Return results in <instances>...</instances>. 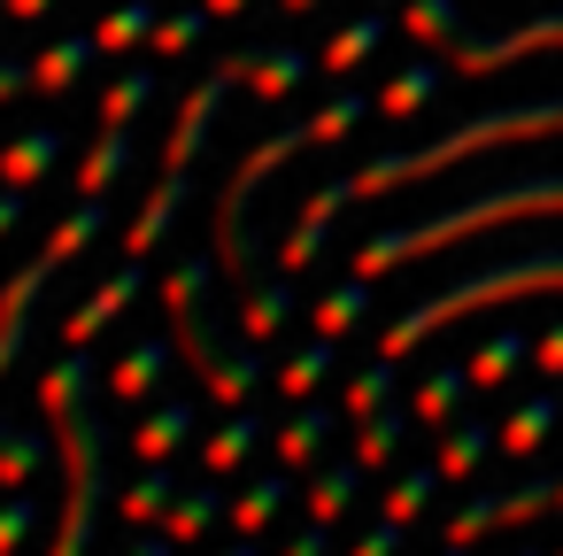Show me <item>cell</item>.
I'll use <instances>...</instances> for the list:
<instances>
[{
    "instance_id": "cell-43",
    "label": "cell",
    "mask_w": 563,
    "mask_h": 556,
    "mask_svg": "<svg viewBox=\"0 0 563 556\" xmlns=\"http://www.w3.org/2000/svg\"><path fill=\"white\" fill-rule=\"evenodd\" d=\"M32 525H40V502L24 487H9V494H0V556H16L32 541Z\"/></svg>"
},
{
    "instance_id": "cell-46",
    "label": "cell",
    "mask_w": 563,
    "mask_h": 556,
    "mask_svg": "<svg viewBox=\"0 0 563 556\" xmlns=\"http://www.w3.org/2000/svg\"><path fill=\"white\" fill-rule=\"evenodd\" d=\"M401 533H409V525H394V517H378V525H371V533H363V541H355L347 556H401Z\"/></svg>"
},
{
    "instance_id": "cell-41",
    "label": "cell",
    "mask_w": 563,
    "mask_h": 556,
    "mask_svg": "<svg viewBox=\"0 0 563 556\" xmlns=\"http://www.w3.org/2000/svg\"><path fill=\"white\" fill-rule=\"evenodd\" d=\"M317 255H324V225L294 217V225H286V240H278V271H286V279H301V271H317Z\"/></svg>"
},
{
    "instance_id": "cell-48",
    "label": "cell",
    "mask_w": 563,
    "mask_h": 556,
    "mask_svg": "<svg viewBox=\"0 0 563 556\" xmlns=\"http://www.w3.org/2000/svg\"><path fill=\"white\" fill-rule=\"evenodd\" d=\"M16 94H32V63L24 55H0V101H16Z\"/></svg>"
},
{
    "instance_id": "cell-37",
    "label": "cell",
    "mask_w": 563,
    "mask_h": 556,
    "mask_svg": "<svg viewBox=\"0 0 563 556\" xmlns=\"http://www.w3.org/2000/svg\"><path fill=\"white\" fill-rule=\"evenodd\" d=\"M440 78H448V63H409V70L378 94V109H386V117H417V109L440 94Z\"/></svg>"
},
{
    "instance_id": "cell-28",
    "label": "cell",
    "mask_w": 563,
    "mask_h": 556,
    "mask_svg": "<svg viewBox=\"0 0 563 556\" xmlns=\"http://www.w3.org/2000/svg\"><path fill=\"white\" fill-rule=\"evenodd\" d=\"M255 440H263V425L247 417V410H224V425L201 440V464H209V479H224V471H240L247 456H255Z\"/></svg>"
},
{
    "instance_id": "cell-59",
    "label": "cell",
    "mask_w": 563,
    "mask_h": 556,
    "mask_svg": "<svg viewBox=\"0 0 563 556\" xmlns=\"http://www.w3.org/2000/svg\"><path fill=\"white\" fill-rule=\"evenodd\" d=\"M555 510H563V487H555Z\"/></svg>"
},
{
    "instance_id": "cell-58",
    "label": "cell",
    "mask_w": 563,
    "mask_h": 556,
    "mask_svg": "<svg viewBox=\"0 0 563 556\" xmlns=\"http://www.w3.org/2000/svg\"><path fill=\"white\" fill-rule=\"evenodd\" d=\"M440 556H463V548H455V541H448V548H440Z\"/></svg>"
},
{
    "instance_id": "cell-4",
    "label": "cell",
    "mask_w": 563,
    "mask_h": 556,
    "mask_svg": "<svg viewBox=\"0 0 563 556\" xmlns=\"http://www.w3.org/2000/svg\"><path fill=\"white\" fill-rule=\"evenodd\" d=\"M532 294H563V248H532V255H509V263H494V271H471V279H455L448 294H432L424 309H409V317H394L386 325V340H378V356H409L417 340H432L440 325H455V317H471V309H501V302H532Z\"/></svg>"
},
{
    "instance_id": "cell-36",
    "label": "cell",
    "mask_w": 563,
    "mask_h": 556,
    "mask_svg": "<svg viewBox=\"0 0 563 556\" xmlns=\"http://www.w3.org/2000/svg\"><path fill=\"white\" fill-rule=\"evenodd\" d=\"M147 101H155V70L132 63L124 78H109V94H101V124H124V132H132V117H140Z\"/></svg>"
},
{
    "instance_id": "cell-56",
    "label": "cell",
    "mask_w": 563,
    "mask_h": 556,
    "mask_svg": "<svg viewBox=\"0 0 563 556\" xmlns=\"http://www.w3.org/2000/svg\"><path fill=\"white\" fill-rule=\"evenodd\" d=\"M509 556H548V548H509Z\"/></svg>"
},
{
    "instance_id": "cell-52",
    "label": "cell",
    "mask_w": 563,
    "mask_h": 556,
    "mask_svg": "<svg viewBox=\"0 0 563 556\" xmlns=\"http://www.w3.org/2000/svg\"><path fill=\"white\" fill-rule=\"evenodd\" d=\"M16 225H24V194H16V186H9V194H0V240H9V232H16Z\"/></svg>"
},
{
    "instance_id": "cell-13",
    "label": "cell",
    "mask_w": 563,
    "mask_h": 556,
    "mask_svg": "<svg viewBox=\"0 0 563 556\" xmlns=\"http://www.w3.org/2000/svg\"><path fill=\"white\" fill-rule=\"evenodd\" d=\"M501 448V425H486V417H455V425H440V479H478V464Z\"/></svg>"
},
{
    "instance_id": "cell-1",
    "label": "cell",
    "mask_w": 563,
    "mask_h": 556,
    "mask_svg": "<svg viewBox=\"0 0 563 556\" xmlns=\"http://www.w3.org/2000/svg\"><path fill=\"white\" fill-rule=\"evenodd\" d=\"M40 410H47L55 456H63V510H55L47 556H86L93 525H101V494H109V433H101V410H93V363H86V348H70V356L47 363Z\"/></svg>"
},
{
    "instance_id": "cell-20",
    "label": "cell",
    "mask_w": 563,
    "mask_h": 556,
    "mask_svg": "<svg viewBox=\"0 0 563 556\" xmlns=\"http://www.w3.org/2000/svg\"><path fill=\"white\" fill-rule=\"evenodd\" d=\"M201 386H209V402H224V410H247V402H255V386H263V356H255V340H232Z\"/></svg>"
},
{
    "instance_id": "cell-7",
    "label": "cell",
    "mask_w": 563,
    "mask_h": 556,
    "mask_svg": "<svg viewBox=\"0 0 563 556\" xmlns=\"http://www.w3.org/2000/svg\"><path fill=\"white\" fill-rule=\"evenodd\" d=\"M525 55H563V9H555V17H532V24H517V32H494V40L463 32V40L448 47V70H463V78H486V70H509V63H525Z\"/></svg>"
},
{
    "instance_id": "cell-55",
    "label": "cell",
    "mask_w": 563,
    "mask_h": 556,
    "mask_svg": "<svg viewBox=\"0 0 563 556\" xmlns=\"http://www.w3.org/2000/svg\"><path fill=\"white\" fill-rule=\"evenodd\" d=\"M9 433H16V425H9V417H0V448H9Z\"/></svg>"
},
{
    "instance_id": "cell-45",
    "label": "cell",
    "mask_w": 563,
    "mask_h": 556,
    "mask_svg": "<svg viewBox=\"0 0 563 556\" xmlns=\"http://www.w3.org/2000/svg\"><path fill=\"white\" fill-rule=\"evenodd\" d=\"M347 201H355V178H324V186H317V194L301 201V217H309V225H332V217H340Z\"/></svg>"
},
{
    "instance_id": "cell-24",
    "label": "cell",
    "mask_w": 563,
    "mask_h": 556,
    "mask_svg": "<svg viewBox=\"0 0 563 556\" xmlns=\"http://www.w3.org/2000/svg\"><path fill=\"white\" fill-rule=\"evenodd\" d=\"M101 47H93V32H70V40H55L47 55H32V86L40 94H70L78 78H86V63H93Z\"/></svg>"
},
{
    "instance_id": "cell-32",
    "label": "cell",
    "mask_w": 563,
    "mask_h": 556,
    "mask_svg": "<svg viewBox=\"0 0 563 556\" xmlns=\"http://www.w3.org/2000/svg\"><path fill=\"white\" fill-rule=\"evenodd\" d=\"M432 494H440V464H417V471H394V487L378 494V517H394V525H417V517L432 510Z\"/></svg>"
},
{
    "instance_id": "cell-6",
    "label": "cell",
    "mask_w": 563,
    "mask_h": 556,
    "mask_svg": "<svg viewBox=\"0 0 563 556\" xmlns=\"http://www.w3.org/2000/svg\"><path fill=\"white\" fill-rule=\"evenodd\" d=\"M163 309H170V340H178V371H217L224 340H217V317H209V263L186 255L163 271Z\"/></svg>"
},
{
    "instance_id": "cell-3",
    "label": "cell",
    "mask_w": 563,
    "mask_h": 556,
    "mask_svg": "<svg viewBox=\"0 0 563 556\" xmlns=\"http://www.w3.org/2000/svg\"><path fill=\"white\" fill-rule=\"evenodd\" d=\"M548 132H563V101L486 109V117H471V124H455V132H440V140H424V148H401V155H371V163H363V171H347V178H355V201H371V194H394V186H424V178L455 171L463 155H486V148H517V140H548Z\"/></svg>"
},
{
    "instance_id": "cell-54",
    "label": "cell",
    "mask_w": 563,
    "mask_h": 556,
    "mask_svg": "<svg viewBox=\"0 0 563 556\" xmlns=\"http://www.w3.org/2000/svg\"><path fill=\"white\" fill-rule=\"evenodd\" d=\"M217 556H263V548H255V533H232V548H217Z\"/></svg>"
},
{
    "instance_id": "cell-53",
    "label": "cell",
    "mask_w": 563,
    "mask_h": 556,
    "mask_svg": "<svg viewBox=\"0 0 563 556\" xmlns=\"http://www.w3.org/2000/svg\"><path fill=\"white\" fill-rule=\"evenodd\" d=\"M209 17H240V9H255V0H201Z\"/></svg>"
},
{
    "instance_id": "cell-11",
    "label": "cell",
    "mask_w": 563,
    "mask_h": 556,
    "mask_svg": "<svg viewBox=\"0 0 563 556\" xmlns=\"http://www.w3.org/2000/svg\"><path fill=\"white\" fill-rule=\"evenodd\" d=\"M463 402H471V363H432V371L417 379V394H409V417L440 433V425L463 417Z\"/></svg>"
},
{
    "instance_id": "cell-42",
    "label": "cell",
    "mask_w": 563,
    "mask_h": 556,
    "mask_svg": "<svg viewBox=\"0 0 563 556\" xmlns=\"http://www.w3.org/2000/svg\"><path fill=\"white\" fill-rule=\"evenodd\" d=\"M494 525H501V494H471V502H455L448 541H455V548H471V541H486Z\"/></svg>"
},
{
    "instance_id": "cell-23",
    "label": "cell",
    "mask_w": 563,
    "mask_h": 556,
    "mask_svg": "<svg viewBox=\"0 0 563 556\" xmlns=\"http://www.w3.org/2000/svg\"><path fill=\"white\" fill-rule=\"evenodd\" d=\"M378 40H386V17H355V24H340V32L324 40L317 70H332V78H355V70L378 55Z\"/></svg>"
},
{
    "instance_id": "cell-18",
    "label": "cell",
    "mask_w": 563,
    "mask_h": 556,
    "mask_svg": "<svg viewBox=\"0 0 563 556\" xmlns=\"http://www.w3.org/2000/svg\"><path fill=\"white\" fill-rule=\"evenodd\" d=\"M132 171V132L124 124H101V140L86 148V163H78V201H109V186Z\"/></svg>"
},
{
    "instance_id": "cell-34",
    "label": "cell",
    "mask_w": 563,
    "mask_h": 556,
    "mask_svg": "<svg viewBox=\"0 0 563 556\" xmlns=\"http://www.w3.org/2000/svg\"><path fill=\"white\" fill-rule=\"evenodd\" d=\"M401 32L448 55V47L463 40V0H409V9H401Z\"/></svg>"
},
{
    "instance_id": "cell-35",
    "label": "cell",
    "mask_w": 563,
    "mask_h": 556,
    "mask_svg": "<svg viewBox=\"0 0 563 556\" xmlns=\"http://www.w3.org/2000/svg\"><path fill=\"white\" fill-rule=\"evenodd\" d=\"M394 402V356H378V363H363L355 379H347V394H340V417L347 425H363L371 410H386Z\"/></svg>"
},
{
    "instance_id": "cell-10",
    "label": "cell",
    "mask_w": 563,
    "mask_h": 556,
    "mask_svg": "<svg viewBox=\"0 0 563 556\" xmlns=\"http://www.w3.org/2000/svg\"><path fill=\"white\" fill-rule=\"evenodd\" d=\"M217 517H232V494H224L217 479H194V487H178V494H170L163 533H170L178 548H194V541H209V533H217Z\"/></svg>"
},
{
    "instance_id": "cell-51",
    "label": "cell",
    "mask_w": 563,
    "mask_h": 556,
    "mask_svg": "<svg viewBox=\"0 0 563 556\" xmlns=\"http://www.w3.org/2000/svg\"><path fill=\"white\" fill-rule=\"evenodd\" d=\"M55 9H63V0H9L16 24H40V17H55Z\"/></svg>"
},
{
    "instance_id": "cell-49",
    "label": "cell",
    "mask_w": 563,
    "mask_h": 556,
    "mask_svg": "<svg viewBox=\"0 0 563 556\" xmlns=\"http://www.w3.org/2000/svg\"><path fill=\"white\" fill-rule=\"evenodd\" d=\"M117 556H178V541H170V533H163V525H155V533H147V525H140V541H124V548H117Z\"/></svg>"
},
{
    "instance_id": "cell-16",
    "label": "cell",
    "mask_w": 563,
    "mask_h": 556,
    "mask_svg": "<svg viewBox=\"0 0 563 556\" xmlns=\"http://www.w3.org/2000/svg\"><path fill=\"white\" fill-rule=\"evenodd\" d=\"M286 317H294V279H286V271H271L263 286H247V294H240V340H255V348H263V340H278V332H286Z\"/></svg>"
},
{
    "instance_id": "cell-15",
    "label": "cell",
    "mask_w": 563,
    "mask_h": 556,
    "mask_svg": "<svg viewBox=\"0 0 563 556\" xmlns=\"http://www.w3.org/2000/svg\"><path fill=\"white\" fill-rule=\"evenodd\" d=\"M178 209H186V171H163V186L147 194V209L124 225V255H155V248H163V232L178 225Z\"/></svg>"
},
{
    "instance_id": "cell-44",
    "label": "cell",
    "mask_w": 563,
    "mask_h": 556,
    "mask_svg": "<svg viewBox=\"0 0 563 556\" xmlns=\"http://www.w3.org/2000/svg\"><path fill=\"white\" fill-rule=\"evenodd\" d=\"M363 117H371V101H363V94H332V101H324V109L309 117V124H317V148H332V140H347V132H355Z\"/></svg>"
},
{
    "instance_id": "cell-31",
    "label": "cell",
    "mask_w": 563,
    "mask_h": 556,
    "mask_svg": "<svg viewBox=\"0 0 563 556\" xmlns=\"http://www.w3.org/2000/svg\"><path fill=\"white\" fill-rule=\"evenodd\" d=\"M170 494H178V479H170V464H147L124 494H117V517L124 525H163V510H170Z\"/></svg>"
},
{
    "instance_id": "cell-40",
    "label": "cell",
    "mask_w": 563,
    "mask_h": 556,
    "mask_svg": "<svg viewBox=\"0 0 563 556\" xmlns=\"http://www.w3.org/2000/svg\"><path fill=\"white\" fill-rule=\"evenodd\" d=\"M555 487H563V479H548V471L501 487V525H532V517H548V510H555Z\"/></svg>"
},
{
    "instance_id": "cell-57",
    "label": "cell",
    "mask_w": 563,
    "mask_h": 556,
    "mask_svg": "<svg viewBox=\"0 0 563 556\" xmlns=\"http://www.w3.org/2000/svg\"><path fill=\"white\" fill-rule=\"evenodd\" d=\"M286 9H317V0H286Z\"/></svg>"
},
{
    "instance_id": "cell-26",
    "label": "cell",
    "mask_w": 563,
    "mask_h": 556,
    "mask_svg": "<svg viewBox=\"0 0 563 556\" xmlns=\"http://www.w3.org/2000/svg\"><path fill=\"white\" fill-rule=\"evenodd\" d=\"M286 494H294V471H286V464L263 471V479H247V487L232 494V533H263V525L286 510Z\"/></svg>"
},
{
    "instance_id": "cell-12",
    "label": "cell",
    "mask_w": 563,
    "mask_h": 556,
    "mask_svg": "<svg viewBox=\"0 0 563 556\" xmlns=\"http://www.w3.org/2000/svg\"><path fill=\"white\" fill-rule=\"evenodd\" d=\"M332 425H340L332 410H317V402H301V410H294V417H286L278 433H271V448H278V464H286V471H317V464H324V448H332Z\"/></svg>"
},
{
    "instance_id": "cell-39",
    "label": "cell",
    "mask_w": 563,
    "mask_h": 556,
    "mask_svg": "<svg viewBox=\"0 0 563 556\" xmlns=\"http://www.w3.org/2000/svg\"><path fill=\"white\" fill-rule=\"evenodd\" d=\"M201 32H209V9H170V17L155 24V40H147V47H155L163 63H178V55H194V47H201Z\"/></svg>"
},
{
    "instance_id": "cell-17",
    "label": "cell",
    "mask_w": 563,
    "mask_h": 556,
    "mask_svg": "<svg viewBox=\"0 0 563 556\" xmlns=\"http://www.w3.org/2000/svg\"><path fill=\"white\" fill-rule=\"evenodd\" d=\"M155 24H163V9H155V0H117V9L93 24V47H101L109 63H124V55H140V47L155 40Z\"/></svg>"
},
{
    "instance_id": "cell-30",
    "label": "cell",
    "mask_w": 563,
    "mask_h": 556,
    "mask_svg": "<svg viewBox=\"0 0 563 556\" xmlns=\"http://www.w3.org/2000/svg\"><path fill=\"white\" fill-rule=\"evenodd\" d=\"M517 363H532V340H525V332H486L478 356H471V386H478V394H486V386H509Z\"/></svg>"
},
{
    "instance_id": "cell-29",
    "label": "cell",
    "mask_w": 563,
    "mask_h": 556,
    "mask_svg": "<svg viewBox=\"0 0 563 556\" xmlns=\"http://www.w3.org/2000/svg\"><path fill=\"white\" fill-rule=\"evenodd\" d=\"M409 425H417V417H409V410H394V402H386V410H371V417L355 425V464H363V471H386V464L401 456V433H409Z\"/></svg>"
},
{
    "instance_id": "cell-50",
    "label": "cell",
    "mask_w": 563,
    "mask_h": 556,
    "mask_svg": "<svg viewBox=\"0 0 563 556\" xmlns=\"http://www.w3.org/2000/svg\"><path fill=\"white\" fill-rule=\"evenodd\" d=\"M278 556H332V548H324V525L309 517V525H301V533H294V541H286Z\"/></svg>"
},
{
    "instance_id": "cell-19",
    "label": "cell",
    "mask_w": 563,
    "mask_h": 556,
    "mask_svg": "<svg viewBox=\"0 0 563 556\" xmlns=\"http://www.w3.org/2000/svg\"><path fill=\"white\" fill-rule=\"evenodd\" d=\"M363 479H371V471H363L355 456H340V464H317V479H309V494H301V502H309V517H317V525H340V517L355 510Z\"/></svg>"
},
{
    "instance_id": "cell-38",
    "label": "cell",
    "mask_w": 563,
    "mask_h": 556,
    "mask_svg": "<svg viewBox=\"0 0 563 556\" xmlns=\"http://www.w3.org/2000/svg\"><path fill=\"white\" fill-rule=\"evenodd\" d=\"M47 448H55V433H9V448H0V494H9V487H32L40 464H47Z\"/></svg>"
},
{
    "instance_id": "cell-5",
    "label": "cell",
    "mask_w": 563,
    "mask_h": 556,
    "mask_svg": "<svg viewBox=\"0 0 563 556\" xmlns=\"http://www.w3.org/2000/svg\"><path fill=\"white\" fill-rule=\"evenodd\" d=\"M301 148H317V124H286V132H271V140H255L247 155H240V171H232V186L217 194V263L232 271V286L247 294V286H263L271 271L255 263V225H247V201H255V186L278 171V163H294Z\"/></svg>"
},
{
    "instance_id": "cell-25",
    "label": "cell",
    "mask_w": 563,
    "mask_h": 556,
    "mask_svg": "<svg viewBox=\"0 0 563 556\" xmlns=\"http://www.w3.org/2000/svg\"><path fill=\"white\" fill-rule=\"evenodd\" d=\"M309 55L301 47H255V63H247V86L263 94V101H286V94H301L309 86Z\"/></svg>"
},
{
    "instance_id": "cell-61",
    "label": "cell",
    "mask_w": 563,
    "mask_h": 556,
    "mask_svg": "<svg viewBox=\"0 0 563 556\" xmlns=\"http://www.w3.org/2000/svg\"><path fill=\"white\" fill-rule=\"evenodd\" d=\"M555 556H563V548H555Z\"/></svg>"
},
{
    "instance_id": "cell-33",
    "label": "cell",
    "mask_w": 563,
    "mask_h": 556,
    "mask_svg": "<svg viewBox=\"0 0 563 556\" xmlns=\"http://www.w3.org/2000/svg\"><path fill=\"white\" fill-rule=\"evenodd\" d=\"M271 379H278L286 410H294V402H309V394H317V386L332 379V340H309V348H294V356H286V363H278Z\"/></svg>"
},
{
    "instance_id": "cell-8",
    "label": "cell",
    "mask_w": 563,
    "mask_h": 556,
    "mask_svg": "<svg viewBox=\"0 0 563 556\" xmlns=\"http://www.w3.org/2000/svg\"><path fill=\"white\" fill-rule=\"evenodd\" d=\"M140 286H147V255H124V271H109V279H101V286H93V294H86V302L70 309L63 340H70V348L101 340V332H109V325H117V317H124V309L140 302Z\"/></svg>"
},
{
    "instance_id": "cell-27",
    "label": "cell",
    "mask_w": 563,
    "mask_h": 556,
    "mask_svg": "<svg viewBox=\"0 0 563 556\" xmlns=\"http://www.w3.org/2000/svg\"><path fill=\"white\" fill-rule=\"evenodd\" d=\"M309 317H317V340H347V332L371 317V279H363V271H355V279H340Z\"/></svg>"
},
{
    "instance_id": "cell-47",
    "label": "cell",
    "mask_w": 563,
    "mask_h": 556,
    "mask_svg": "<svg viewBox=\"0 0 563 556\" xmlns=\"http://www.w3.org/2000/svg\"><path fill=\"white\" fill-rule=\"evenodd\" d=\"M532 371H540V379H563V317L532 340Z\"/></svg>"
},
{
    "instance_id": "cell-9",
    "label": "cell",
    "mask_w": 563,
    "mask_h": 556,
    "mask_svg": "<svg viewBox=\"0 0 563 556\" xmlns=\"http://www.w3.org/2000/svg\"><path fill=\"white\" fill-rule=\"evenodd\" d=\"M170 363H178V340H170V332H163V340H132V348L109 363L101 394H109V402H147V394L170 379Z\"/></svg>"
},
{
    "instance_id": "cell-14",
    "label": "cell",
    "mask_w": 563,
    "mask_h": 556,
    "mask_svg": "<svg viewBox=\"0 0 563 556\" xmlns=\"http://www.w3.org/2000/svg\"><path fill=\"white\" fill-rule=\"evenodd\" d=\"M55 163H63V132H55V124H32V132H16V140H9V155H0V186L32 194Z\"/></svg>"
},
{
    "instance_id": "cell-21",
    "label": "cell",
    "mask_w": 563,
    "mask_h": 556,
    "mask_svg": "<svg viewBox=\"0 0 563 556\" xmlns=\"http://www.w3.org/2000/svg\"><path fill=\"white\" fill-rule=\"evenodd\" d=\"M186 433H194V402H155L147 417H140V433H132V448H140V464H170L178 448H186Z\"/></svg>"
},
{
    "instance_id": "cell-22",
    "label": "cell",
    "mask_w": 563,
    "mask_h": 556,
    "mask_svg": "<svg viewBox=\"0 0 563 556\" xmlns=\"http://www.w3.org/2000/svg\"><path fill=\"white\" fill-rule=\"evenodd\" d=\"M555 425H563V402H555V394H525V402L501 417V448H509V456H540Z\"/></svg>"
},
{
    "instance_id": "cell-2",
    "label": "cell",
    "mask_w": 563,
    "mask_h": 556,
    "mask_svg": "<svg viewBox=\"0 0 563 556\" xmlns=\"http://www.w3.org/2000/svg\"><path fill=\"white\" fill-rule=\"evenodd\" d=\"M517 217H563V178H509V186H494V194H478V201H455V209H440V217L371 232V240L355 248V271H363V279H386V271H401V263H417V255H440V248H455V240H471V232H494V225H517Z\"/></svg>"
},
{
    "instance_id": "cell-60",
    "label": "cell",
    "mask_w": 563,
    "mask_h": 556,
    "mask_svg": "<svg viewBox=\"0 0 563 556\" xmlns=\"http://www.w3.org/2000/svg\"><path fill=\"white\" fill-rule=\"evenodd\" d=\"M0 17H9V0H0Z\"/></svg>"
}]
</instances>
